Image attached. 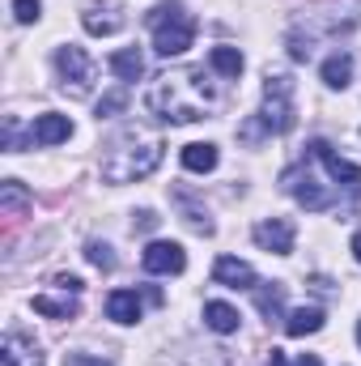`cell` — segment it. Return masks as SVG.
Returning a JSON list of instances; mask_svg holds the SVG:
<instances>
[{
  "label": "cell",
  "mask_w": 361,
  "mask_h": 366,
  "mask_svg": "<svg viewBox=\"0 0 361 366\" xmlns=\"http://www.w3.org/2000/svg\"><path fill=\"white\" fill-rule=\"evenodd\" d=\"M145 107L166 124H195V119H208L221 107V90H217L213 73H204V64L171 69L149 86Z\"/></svg>",
  "instance_id": "obj_1"
},
{
  "label": "cell",
  "mask_w": 361,
  "mask_h": 366,
  "mask_svg": "<svg viewBox=\"0 0 361 366\" xmlns=\"http://www.w3.org/2000/svg\"><path fill=\"white\" fill-rule=\"evenodd\" d=\"M361 21V0H336V4H319L315 13H306L302 21L289 26L285 34V47H289V60L306 64L319 47V39H336V34H349L353 26Z\"/></svg>",
  "instance_id": "obj_2"
},
{
  "label": "cell",
  "mask_w": 361,
  "mask_h": 366,
  "mask_svg": "<svg viewBox=\"0 0 361 366\" xmlns=\"http://www.w3.org/2000/svg\"><path fill=\"white\" fill-rule=\"evenodd\" d=\"M162 162V141L158 137H145L136 128L119 132L111 145H106V158H102V179L106 183H136L145 175H153Z\"/></svg>",
  "instance_id": "obj_3"
},
{
  "label": "cell",
  "mask_w": 361,
  "mask_h": 366,
  "mask_svg": "<svg viewBox=\"0 0 361 366\" xmlns=\"http://www.w3.org/2000/svg\"><path fill=\"white\" fill-rule=\"evenodd\" d=\"M149 30H153V51L162 60L183 56L191 43H195V17L183 9L179 0H162L153 13H149Z\"/></svg>",
  "instance_id": "obj_4"
},
{
  "label": "cell",
  "mask_w": 361,
  "mask_h": 366,
  "mask_svg": "<svg viewBox=\"0 0 361 366\" xmlns=\"http://www.w3.org/2000/svg\"><path fill=\"white\" fill-rule=\"evenodd\" d=\"M264 128L272 137H285L298 124V102H293V77L285 69H268L264 73V111H260Z\"/></svg>",
  "instance_id": "obj_5"
},
{
  "label": "cell",
  "mask_w": 361,
  "mask_h": 366,
  "mask_svg": "<svg viewBox=\"0 0 361 366\" xmlns=\"http://www.w3.org/2000/svg\"><path fill=\"white\" fill-rule=\"evenodd\" d=\"M56 73H60V90L64 94H73V98H90L93 94L98 69H93V60L86 56V47L64 43V47L56 51Z\"/></svg>",
  "instance_id": "obj_6"
},
{
  "label": "cell",
  "mask_w": 361,
  "mask_h": 366,
  "mask_svg": "<svg viewBox=\"0 0 361 366\" xmlns=\"http://www.w3.org/2000/svg\"><path fill=\"white\" fill-rule=\"evenodd\" d=\"M280 187L306 209V213H323V209H332L336 204V192H327V187H319V179H315V171L302 162V167H289L285 175H280Z\"/></svg>",
  "instance_id": "obj_7"
},
{
  "label": "cell",
  "mask_w": 361,
  "mask_h": 366,
  "mask_svg": "<svg viewBox=\"0 0 361 366\" xmlns=\"http://www.w3.org/2000/svg\"><path fill=\"white\" fill-rule=\"evenodd\" d=\"M310 158L327 171V179L336 183V192L345 187L349 196H361V167H353V162H345L327 141H310Z\"/></svg>",
  "instance_id": "obj_8"
},
{
  "label": "cell",
  "mask_w": 361,
  "mask_h": 366,
  "mask_svg": "<svg viewBox=\"0 0 361 366\" xmlns=\"http://www.w3.org/2000/svg\"><path fill=\"white\" fill-rule=\"evenodd\" d=\"M141 264H145V273H153V277H175V273L187 269V252H183L179 243L153 239V243L141 252Z\"/></svg>",
  "instance_id": "obj_9"
},
{
  "label": "cell",
  "mask_w": 361,
  "mask_h": 366,
  "mask_svg": "<svg viewBox=\"0 0 361 366\" xmlns=\"http://www.w3.org/2000/svg\"><path fill=\"white\" fill-rule=\"evenodd\" d=\"M255 243L272 256H289L293 252V222L289 217H268L255 226Z\"/></svg>",
  "instance_id": "obj_10"
},
{
  "label": "cell",
  "mask_w": 361,
  "mask_h": 366,
  "mask_svg": "<svg viewBox=\"0 0 361 366\" xmlns=\"http://www.w3.org/2000/svg\"><path fill=\"white\" fill-rule=\"evenodd\" d=\"M213 281H217V285H230V290H255V285H260L255 269H251L247 260H238V256H221V260L213 264Z\"/></svg>",
  "instance_id": "obj_11"
},
{
  "label": "cell",
  "mask_w": 361,
  "mask_h": 366,
  "mask_svg": "<svg viewBox=\"0 0 361 366\" xmlns=\"http://www.w3.org/2000/svg\"><path fill=\"white\" fill-rule=\"evenodd\" d=\"M0 362L4 366H43V354H39V345L26 332H9L4 345H0Z\"/></svg>",
  "instance_id": "obj_12"
},
{
  "label": "cell",
  "mask_w": 361,
  "mask_h": 366,
  "mask_svg": "<svg viewBox=\"0 0 361 366\" xmlns=\"http://www.w3.org/2000/svg\"><path fill=\"white\" fill-rule=\"evenodd\" d=\"M68 137H73V119H68V115H56V111L39 115L34 128H30V141H34V145H60V141H68Z\"/></svg>",
  "instance_id": "obj_13"
},
{
  "label": "cell",
  "mask_w": 361,
  "mask_h": 366,
  "mask_svg": "<svg viewBox=\"0 0 361 366\" xmlns=\"http://www.w3.org/2000/svg\"><path fill=\"white\" fill-rule=\"evenodd\" d=\"M123 9L119 4H90L86 13H81V26L90 30V34H115V30H123Z\"/></svg>",
  "instance_id": "obj_14"
},
{
  "label": "cell",
  "mask_w": 361,
  "mask_h": 366,
  "mask_svg": "<svg viewBox=\"0 0 361 366\" xmlns=\"http://www.w3.org/2000/svg\"><path fill=\"white\" fill-rule=\"evenodd\" d=\"M106 320H115V324H136V320H141V294H136V290H115V294H106Z\"/></svg>",
  "instance_id": "obj_15"
},
{
  "label": "cell",
  "mask_w": 361,
  "mask_h": 366,
  "mask_svg": "<svg viewBox=\"0 0 361 366\" xmlns=\"http://www.w3.org/2000/svg\"><path fill=\"white\" fill-rule=\"evenodd\" d=\"M111 73H115L123 86H132V81L145 77V56H141L136 47H119V51H111Z\"/></svg>",
  "instance_id": "obj_16"
},
{
  "label": "cell",
  "mask_w": 361,
  "mask_h": 366,
  "mask_svg": "<svg viewBox=\"0 0 361 366\" xmlns=\"http://www.w3.org/2000/svg\"><path fill=\"white\" fill-rule=\"evenodd\" d=\"M319 77H323V86H327V90H345V86L353 81V56H349V51L327 56V60H323V69H319Z\"/></svg>",
  "instance_id": "obj_17"
},
{
  "label": "cell",
  "mask_w": 361,
  "mask_h": 366,
  "mask_svg": "<svg viewBox=\"0 0 361 366\" xmlns=\"http://www.w3.org/2000/svg\"><path fill=\"white\" fill-rule=\"evenodd\" d=\"M81 294H64V298H51V294H34V311L39 315H51V320H73L77 311H81V302H77Z\"/></svg>",
  "instance_id": "obj_18"
},
{
  "label": "cell",
  "mask_w": 361,
  "mask_h": 366,
  "mask_svg": "<svg viewBox=\"0 0 361 366\" xmlns=\"http://www.w3.org/2000/svg\"><path fill=\"white\" fill-rule=\"evenodd\" d=\"M183 167H187V171H195V175H208V171H217V145H208V141L183 145Z\"/></svg>",
  "instance_id": "obj_19"
},
{
  "label": "cell",
  "mask_w": 361,
  "mask_h": 366,
  "mask_svg": "<svg viewBox=\"0 0 361 366\" xmlns=\"http://www.w3.org/2000/svg\"><path fill=\"white\" fill-rule=\"evenodd\" d=\"M204 324L213 328V332H221V337H230V332H238V311L230 307V302H204Z\"/></svg>",
  "instance_id": "obj_20"
},
{
  "label": "cell",
  "mask_w": 361,
  "mask_h": 366,
  "mask_svg": "<svg viewBox=\"0 0 361 366\" xmlns=\"http://www.w3.org/2000/svg\"><path fill=\"white\" fill-rule=\"evenodd\" d=\"M319 328H323V311H319V307H298V311L285 315V332H289V337H310V332H319Z\"/></svg>",
  "instance_id": "obj_21"
},
{
  "label": "cell",
  "mask_w": 361,
  "mask_h": 366,
  "mask_svg": "<svg viewBox=\"0 0 361 366\" xmlns=\"http://www.w3.org/2000/svg\"><path fill=\"white\" fill-rule=\"evenodd\" d=\"M255 307H260V315L264 320H280V311H285V285H255Z\"/></svg>",
  "instance_id": "obj_22"
},
{
  "label": "cell",
  "mask_w": 361,
  "mask_h": 366,
  "mask_svg": "<svg viewBox=\"0 0 361 366\" xmlns=\"http://www.w3.org/2000/svg\"><path fill=\"white\" fill-rule=\"evenodd\" d=\"M208 64H213V73H221V77H238V73H243V51L221 43V47L208 51Z\"/></svg>",
  "instance_id": "obj_23"
},
{
  "label": "cell",
  "mask_w": 361,
  "mask_h": 366,
  "mask_svg": "<svg viewBox=\"0 0 361 366\" xmlns=\"http://www.w3.org/2000/svg\"><path fill=\"white\" fill-rule=\"evenodd\" d=\"M123 107H128V86H119V90H111V94L98 98V119H111V115H119Z\"/></svg>",
  "instance_id": "obj_24"
},
{
  "label": "cell",
  "mask_w": 361,
  "mask_h": 366,
  "mask_svg": "<svg viewBox=\"0 0 361 366\" xmlns=\"http://www.w3.org/2000/svg\"><path fill=\"white\" fill-rule=\"evenodd\" d=\"M0 209H4V217H17V213L26 209V192H21V183H4V192H0Z\"/></svg>",
  "instance_id": "obj_25"
},
{
  "label": "cell",
  "mask_w": 361,
  "mask_h": 366,
  "mask_svg": "<svg viewBox=\"0 0 361 366\" xmlns=\"http://www.w3.org/2000/svg\"><path fill=\"white\" fill-rule=\"evenodd\" d=\"M179 204H183V213H187V226H191V230L213 234V222L204 217V209H195V204H191V196H187V192H179Z\"/></svg>",
  "instance_id": "obj_26"
},
{
  "label": "cell",
  "mask_w": 361,
  "mask_h": 366,
  "mask_svg": "<svg viewBox=\"0 0 361 366\" xmlns=\"http://www.w3.org/2000/svg\"><path fill=\"white\" fill-rule=\"evenodd\" d=\"M86 260H90L93 269H102V273H111V269H115V252H111L106 243H98V239L86 243Z\"/></svg>",
  "instance_id": "obj_27"
},
{
  "label": "cell",
  "mask_w": 361,
  "mask_h": 366,
  "mask_svg": "<svg viewBox=\"0 0 361 366\" xmlns=\"http://www.w3.org/2000/svg\"><path fill=\"white\" fill-rule=\"evenodd\" d=\"M39 13H43V0H13V17H17L21 26L39 21Z\"/></svg>",
  "instance_id": "obj_28"
},
{
  "label": "cell",
  "mask_w": 361,
  "mask_h": 366,
  "mask_svg": "<svg viewBox=\"0 0 361 366\" xmlns=\"http://www.w3.org/2000/svg\"><path fill=\"white\" fill-rule=\"evenodd\" d=\"M238 137H243L247 145H255V141H264V137H272V132L264 128V119H247V124L238 128Z\"/></svg>",
  "instance_id": "obj_29"
},
{
  "label": "cell",
  "mask_w": 361,
  "mask_h": 366,
  "mask_svg": "<svg viewBox=\"0 0 361 366\" xmlns=\"http://www.w3.org/2000/svg\"><path fill=\"white\" fill-rule=\"evenodd\" d=\"M64 366H111V362L93 358V354H64Z\"/></svg>",
  "instance_id": "obj_30"
},
{
  "label": "cell",
  "mask_w": 361,
  "mask_h": 366,
  "mask_svg": "<svg viewBox=\"0 0 361 366\" xmlns=\"http://www.w3.org/2000/svg\"><path fill=\"white\" fill-rule=\"evenodd\" d=\"M56 285H60V290H68V294H81V290H86V281H81V277H73V273H60V277H56Z\"/></svg>",
  "instance_id": "obj_31"
},
{
  "label": "cell",
  "mask_w": 361,
  "mask_h": 366,
  "mask_svg": "<svg viewBox=\"0 0 361 366\" xmlns=\"http://www.w3.org/2000/svg\"><path fill=\"white\" fill-rule=\"evenodd\" d=\"M136 226H141V230H153V226H158V213H153V209H141V213H136Z\"/></svg>",
  "instance_id": "obj_32"
},
{
  "label": "cell",
  "mask_w": 361,
  "mask_h": 366,
  "mask_svg": "<svg viewBox=\"0 0 361 366\" xmlns=\"http://www.w3.org/2000/svg\"><path fill=\"white\" fill-rule=\"evenodd\" d=\"M293 366H323V362H319L315 354H302V358H298V362H293Z\"/></svg>",
  "instance_id": "obj_33"
},
{
  "label": "cell",
  "mask_w": 361,
  "mask_h": 366,
  "mask_svg": "<svg viewBox=\"0 0 361 366\" xmlns=\"http://www.w3.org/2000/svg\"><path fill=\"white\" fill-rule=\"evenodd\" d=\"M264 366H285V354H280V350H272V354H268V362H264Z\"/></svg>",
  "instance_id": "obj_34"
},
{
  "label": "cell",
  "mask_w": 361,
  "mask_h": 366,
  "mask_svg": "<svg viewBox=\"0 0 361 366\" xmlns=\"http://www.w3.org/2000/svg\"><path fill=\"white\" fill-rule=\"evenodd\" d=\"M353 256H357V264H361V230L353 234Z\"/></svg>",
  "instance_id": "obj_35"
},
{
  "label": "cell",
  "mask_w": 361,
  "mask_h": 366,
  "mask_svg": "<svg viewBox=\"0 0 361 366\" xmlns=\"http://www.w3.org/2000/svg\"><path fill=\"white\" fill-rule=\"evenodd\" d=\"M357 345H361V320H357Z\"/></svg>",
  "instance_id": "obj_36"
}]
</instances>
